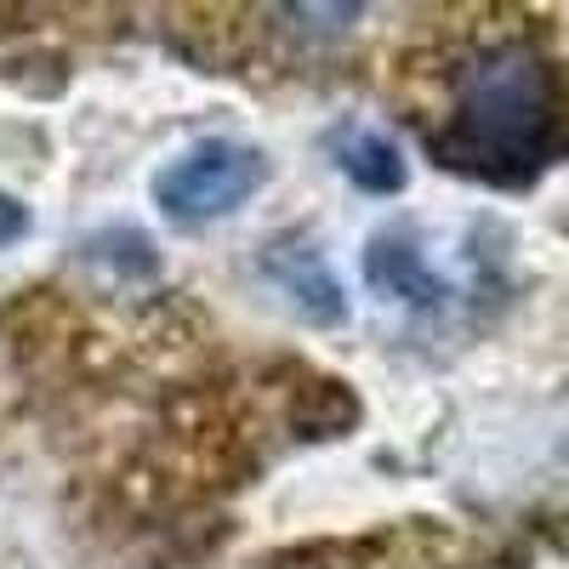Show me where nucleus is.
<instances>
[{
    "label": "nucleus",
    "mask_w": 569,
    "mask_h": 569,
    "mask_svg": "<svg viewBox=\"0 0 569 569\" xmlns=\"http://www.w3.org/2000/svg\"><path fill=\"white\" fill-rule=\"evenodd\" d=\"M410 120L445 171L530 188L569 160V63L536 23H485L421 69Z\"/></svg>",
    "instance_id": "nucleus-1"
},
{
    "label": "nucleus",
    "mask_w": 569,
    "mask_h": 569,
    "mask_svg": "<svg viewBox=\"0 0 569 569\" xmlns=\"http://www.w3.org/2000/svg\"><path fill=\"white\" fill-rule=\"evenodd\" d=\"M268 166L257 149L246 142H222V137H206L194 142L188 154H177L160 177H154V200L171 222L182 228H200V222H217L228 211H240L257 188H262Z\"/></svg>",
    "instance_id": "nucleus-2"
},
{
    "label": "nucleus",
    "mask_w": 569,
    "mask_h": 569,
    "mask_svg": "<svg viewBox=\"0 0 569 569\" xmlns=\"http://www.w3.org/2000/svg\"><path fill=\"white\" fill-rule=\"evenodd\" d=\"M365 279H370L382 297H399V302H410V308H439V302L450 297L445 279L427 268L421 246L410 240V228H382V233L365 246Z\"/></svg>",
    "instance_id": "nucleus-3"
},
{
    "label": "nucleus",
    "mask_w": 569,
    "mask_h": 569,
    "mask_svg": "<svg viewBox=\"0 0 569 569\" xmlns=\"http://www.w3.org/2000/svg\"><path fill=\"white\" fill-rule=\"evenodd\" d=\"M325 149H330V160H337V171H342L353 188H365V194H399L405 177H410L399 142L382 137V131H370V126H353V120L330 131Z\"/></svg>",
    "instance_id": "nucleus-4"
},
{
    "label": "nucleus",
    "mask_w": 569,
    "mask_h": 569,
    "mask_svg": "<svg viewBox=\"0 0 569 569\" xmlns=\"http://www.w3.org/2000/svg\"><path fill=\"white\" fill-rule=\"evenodd\" d=\"M268 273L284 284V297H291L308 319H319V325L342 319V291H337V279H330L325 257H319L308 240H297V246H273Z\"/></svg>",
    "instance_id": "nucleus-5"
},
{
    "label": "nucleus",
    "mask_w": 569,
    "mask_h": 569,
    "mask_svg": "<svg viewBox=\"0 0 569 569\" xmlns=\"http://www.w3.org/2000/svg\"><path fill=\"white\" fill-rule=\"evenodd\" d=\"M23 233H29V211H23L12 194H0V246L23 240Z\"/></svg>",
    "instance_id": "nucleus-6"
}]
</instances>
